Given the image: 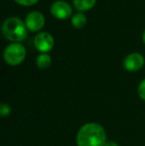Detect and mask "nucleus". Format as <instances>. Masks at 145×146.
<instances>
[{
  "instance_id": "1",
  "label": "nucleus",
  "mask_w": 145,
  "mask_h": 146,
  "mask_svg": "<svg viewBox=\"0 0 145 146\" xmlns=\"http://www.w3.org/2000/svg\"><path fill=\"white\" fill-rule=\"evenodd\" d=\"M75 142L77 146H103L107 142V133L99 123H85L77 131Z\"/></svg>"
},
{
  "instance_id": "2",
  "label": "nucleus",
  "mask_w": 145,
  "mask_h": 146,
  "mask_svg": "<svg viewBox=\"0 0 145 146\" xmlns=\"http://www.w3.org/2000/svg\"><path fill=\"white\" fill-rule=\"evenodd\" d=\"M27 27L21 19L10 17L3 22L2 34L7 40L13 43H18L25 40L27 37Z\"/></svg>"
},
{
  "instance_id": "3",
  "label": "nucleus",
  "mask_w": 145,
  "mask_h": 146,
  "mask_svg": "<svg viewBox=\"0 0 145 146\" xmlns=\"http://www.w3.org/2000/svg\"><path fill=\"white\" fill-rule=\"evenodd\" d=\"M3 57L8 65L18 66L26 58V49L20 43H12L5 48Z\"/></svg>"
},
{
  "instance_id": "4",
  "label": "nucleus",
  "mask_w": 145,
  "mask_h": 146,
  "mask_svg": "<svg viewBox=\"0 0 145 146\" xmlns=\"http://www.w3.org/2000/svg\"><path fill=\"white\" fill-rule=\"evenodd\" d=\"M54 38L48 32H41L34 39V46L39 52L48 53L54 48Z\"/></svg>"
},
{
  "instance_id": "5",
  "label": "nucleus",
  "mask_w": 145,
  "mask_h": 146,
  "mask_svg": "<svg viewBox=\"0 0 145 146\" xmlns=\"http://www.w3.org/2000/svg\"><path fill=\"white\" fill-rule=\"evenodd\" d=\"M25 25L27 29L31 32H38L45 25L44 15L39 11L30 12L25 19Z\"/></svg>"
},
{
  "instance_id": "6",
  "label": "nucleus",
  "mask_w": 145,
  "mask_h": 146,
  "mask_svg": "<svg viewBox=\"0 0 145 146\" xmlns=\"http://www.w3.org/2000/svg\"><path fill=\"white\" fill-rule=\"evenodd\" d=\"M51 14L58 19H67L72 15V7L66 1L58 0L55 1L51 6Z\"/></svg>"
},
{
  "instance_id": "7",
  "label": "nucleus",
  "mask_w": 145,
  "mask_h": 146,
  "mask_svg": "<svg viewBox=\"0 0 145 146\" xmlns=\"http://www.w3.org/2000/svg\"><path fill=\"white\" fill-rule=\"evenodd\" d=\"M144 57L139 53H131L125 57L123 61L124 69L129 72L139 71L144 66Z\"/></svg>"
},
{
  "instance_id": "8",
  "label": "nucleus",
  "mask_w": 145,
  "mask_h": 146,
  "mask_svg": "<svg viewBox=\"0 0 145 146\" xmlns=\"http://www.w3.org/2000/svg\"><path fill=\"white\" fill-rule=\"evenodd\" d=\"M97 0H73V4L75 8L79 11H87L95 5Z\"/></svg>"
},
{
  "instance_id": "9",
  "label": "nucleus",
  "mask_w": 145,
  "mask_h": 146,
  "mask_svg": "<svg viewBox=\"0 0 145 146\" xmlns=\"http://www.w3.org/2000/svg\"><path fill=\"white\" fill-rule=\"evenodd\" d=\"M51 63H52V59H51L50 55H48L47 53H42V54L39 55L36 59L37 67L41 70L48 69L51 66Z\"/></svg>"
},
{
  "instance_id": "10",
  "label": "nucleus",
  "mask_w": 145,
  "mask_h": 146,
  "mask_svg": "<svg viewBox=\"0 0 145 146\" xmlns=\"http://www.w3.org/2000/svg\"><path fill=\"white\" fill-rule=\"evenodd\" d=\"M87 24V17L85 14L83 13H77L72 17V25L77 29H81V28L85 27Z\"/></svg>"
},
{
  "instance_id": "11",
  "label": "nucleus",
  "mask_w": 145,
  "mask_h": 146,
  "mask_svg": "<svg viewBox=\"0 0 145 146\" xmlns=\"http://www.w3.org/2000/svg\"><path fill=\"white\" fill-rule=\"evenodd\" d=\"M0 114L3 117L9 116L11 114V108L7 104H2L0 106Z\"/></svg>"
},
{
  "instance_id": "12",
  "label": "nucleus",
  "mask_w": 145,
  "mask_h": 146,
  "mask_svg": "<svg viewBox=\"0 0 145 146\" xmlns=\"http://www.w3.org/2000/svg\"><path fill=\"white\" fill-rule=\"evenodd\" d=\"M138 96H139V98H141V100H145V79L143 81H141V83L139 84V86H138Z\"/></svg>"
},
{
  "instance_id": "13",
  "label": "nucleus",
  "mask_w": 145,
  "mask_h": 146,
  "mask_svg": "<svg viewBox=\"0 0 145 146\" xmlns=\"http://www.w3.org/2000/svg\"><path fill=\"white\" fill-rule=\"evenodd\" d=\"M14 1L22 6H31L37 3L39 0H14Z\"/></svg>"
},
{
  "instance_id": "14",
  "label": "nucleus",
  "mask_w": 145,
  "mask_h": 146,
  "mask_svg": "<svg viewBox=\"0 0 145 146\" xmlns=\"http://www.w3.org/2000/svg\"><path fill=\"white\" fill-rule=\"evenodd\" d=\"M103 146H119V145H118V143L115 142V141H107Z\"/></svg>"
},
{
  "instance_id": "15",
  "label": "nucleus",
  "mask_w": 145,
  "mask_h": 146,
  "mask_svg": "<svg viewBox=\"0 0 145 146\" xmlns=\"http://www.w3.org/2000/svg\"><path fill=\"white\" fill-rule=\"evenodd\" d=\"M142 40H143V42H144V44H145V30H144L143 34H142Z\"/></svg>"
}]
</instances>
